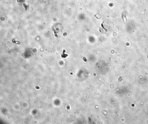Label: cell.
<instances>
[{
	"mask_svg": "<svg viewBox=\"0 0 148 124\" xmlns=\"http://www.w3.org/2000/svg\"><path fill=\"white\" fill-rule=\"evenodd\" d=\"M108 64L103 61L98 62L95 65V69L97 73L100 74H105L108 73L109 70Z\"/></svg>",
	"mask_w": 148,
	"mask_h": 124,
	"instance_id": "6da1fadb",
	"label": "cell"
},
{
	"mask_svg": "<svg viewBox=\"0 0 148 124\" xmlns=\"http://www.w3.org/2000/svg\"><path fill=\"white\" fill-rule=\"evenodd\" d=\"M112 23L109 20H106L104 21L102 23V26L105 29L108 31H111Z\"/></svg>",
	"mask_w": 148,
	"mask_h": 124,
	"instance_id": "7a4b0ae2",
	"label": "cell"
}]
</instances>
